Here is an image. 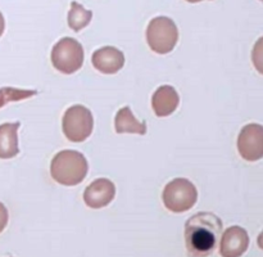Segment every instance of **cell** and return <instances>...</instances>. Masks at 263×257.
<instances>
[{
	"mask_svg": "<svg viewBox=\"0 0 263 257\" xmlns=\"http://www.w3.org/2000/svg\"><path fill=\"white\" fill-rule=\"evenodd\" d=\"M179 93L171 85L159 86L152 97V107L158 117H167L172 115L179 107Z\"/></svg>",
	"mask_w": 263,
	"mask_h": 257,
	"instance_id": "cell-11",
	"label": "cell"
},
{
	"mask_svg": "<svg viewBox=\"0 0 263 257\" xmlns=\"http://www.w3.org/2000/svg\"><path fill=\"white\" fill-rule=\"evenodd\" d=\"M89 164L82 153L77 151H62L54 156L50 163V175L57 182L74 187L86 177Z\"/></svg>",
	"mask_w": 263,
	"mask_h": 257,
	"instance_id": "cell-2",
	"label": "cell"
},
{
	"mask_svg": "<svg viewBox=\"0 0 263 257\" xmlns=\"http://www.w3.org/2000/svg\"><path fill=\"white\" fill-rule=\"evenodd\" d=\"M20 122H5L0 125V158L10 159L20 152L18 128Z\"/></svg>",
	"mask_w": 263,
	"mask_h": 257,
	"instance_id": "cell-12",
	"label": "cell"
},
{
	"mask_svg": "<svg viewBox=\"0 0 263 257\" xmlns=\"http://www.w3.org/2000/svg\"><path fill=\"white\" fill-rule=\"evenodd\" d=\"M252 62L259 74L263 75V36L256 41L252 50Z\"/></svg>",
	"mask_w": 263,
	"mask_h": 257,
	"instance_id": "cell-16",
	"label": "cell"
},
{
	"mask_svg": "<svg viewBox=\"0 0 263 257\" xmlns=\"http://www.w3.org/2000/svg\"><path fill=\"white\" fill-rule=\"evenodd\" d=\"M261 2H262V3H263V0H261Z\"/></svg>",
	"mask_w": 263,
	"mask_h": 257,
	"instance_id": "cell-21",
	"label": "cell"
},
{
	"mask_svg": "<svg viewBox=\"0 0 263 257\" xmlns=\"http://www.w3.org/2000/svg\"><path fill=\"white\" fill-rule=\"evenodd\" d=\"M91 63L102 74L113 75L123 67L125 56L115 46H103L92 53Z\"/></svg>",
	"mask_w": 263,
	"mask_h": 257,
	"instance_id": "cell-10",
	"label": "cell"
},
{
	"mask_svg": "<svg viewBox=\"0 0 263 257\" xmlns=\"http://www.w3.org/2000/svg\"><path fill=\"white\" fill-rule=\"evenodd\" d=\"M222 233V221L211 212H199L185 224V244L190 257H207L215 251Z\"/></svg>",
	"mask_w": 263,
	"mask_h": 257,
	"instance_id": "cell-1",
	"label": "cell"
},
{
	"mask_svg": "<svg viewBox=\"0 0 263 257\" xmlns=\"http://www.w3.org/2000/svg\"><path fill=\"white\" fill-rule=\"evenodd\" d=\"M238 151L246 161L256 162L263 158V126L248 123L238 138Z\"/></svg>",
	"mask_w": 263,
	"mask_h": 257,
	"instance_id": "cell-7",
	"label": "cell"
},
{
	"mask_svg": "<svg viewBox=\"0 0 263 257\" xmlns=\"http://www.w3.org/2000/svg\"><path fill=\"white\" fill-rule=\"evenodd\" d=\"M4 28H5L4 15H3V13L0 12V36H2V35H3V32H4Z\"/></svg>",
	"mask_w": 263,
	"mask_h": 257,
	"instance_id": "cell-18",
	"label": "cell"
},
{
	"mask_svg": "<svg viewBox=\"0 0 263 257\" xmlns=\"http://www.w3.org/2000/svg\"><path fill=\"white\" fill-rule=\"evenodd\" d=\"M92 18L91 10L85 9L84 5L77 2L71 3V10L68 13V26L73 31H80L86 27Z\"/></svg>",
	"mask_w": 263,
	"mask_h": 257,
	"instance_id": "cell-14",
	"label": "cell"
},
{
	"mask_svg": "<svg viewBox=\"0 0 263 257\" xmlns=\"http://www.w3.org/2000/svg\"><path fill=\"white\" fill-rule=\"evenodd\" d=\"M116 195V187L105 177L94 180L84 192V200L87 207L99 210L109 205Z\"/></svg>",
	"mask_w": 263,
	"mask_h": 257,
	"instance_id": "cell-8",
	"label": "cell"
},
{
	"mask_svg": "<svg viewBox=\"0 0 263 257\" xmlns=\"http://www.w3.org/2000/svg\"><path fill=\"white\" fill-rule=\"evenodd\" d=\"M257 243H258L259 248L263 249V230H262V233L258 235V239H257Z\"/></svg>",
	"mask_w": 263,
	"mask_h": 257,
	"instance_id": "cell-19",
	"label": "cell"
},
{
	"mask_svg": "<svg viewBox=\"0 0 263 257\" xmlns=\"http://www.w3.org/2000/svg\"><path fill=\"white\" fill-rule=\"evenodd\" d=\"M51 63L59 72L74 74L84 64V48L72 38H63L51 49Z\"/></svg>",
	"mask_w": 263,
	"mask_h": 257,
	"instance_id": "cell-5",
	"label": "cell"
},
{
	"mask_svg": "<svg viewBox=\"0 0 263 257\" xmlns=\"http://www.w3.org/2000/svg\"><path fill=\"white\" fill-rule=\"evenodd\" d=\"M37 94L36 90L26 89H14V87H3L0 89V108L9 102H18L32 98Z\"/></svg>",
	"mask_w": 263,
	"mask_h": 257,
	"instance_id": "cell-15",
	"label": "cell"
},
{
	"mask_svg": "<svg viewBox=\"0 0 263 257\" xmlns=\"http://www.w3.org/2000/svg\"><path fill=\"white\" fill-rule=\"evenodd\" d=\"M249 235L241 226H230L221 236L220 253L222 257H240L248 249Z\"/></svg>",
	"mask_w": 263,
	"mask_h": 257,
	"instance_id": "cell-9",
	"label": "cell"
},
{
	"mask_svg": "<svg viewBox=\"0 0 263 257\" xmlns=\"http://www.w3.org/2000/svg\"><path fill=\"white\" fill-rule=\"evenodd\" d=\"M186 2H189V3H199V2H203V0H186Z\"/></svg>",
	"mask_w": 263,
	"mask_h": 257,
	"instance_id": "cell-20",
	"label": "cell"
},
{
	"mask_svg": "<svg viewBox=\"0 0 263 257\" xmlns=\"http://www.w3.org/2000/svg\"><path fill=\"white\" fill-rule=\"evenodd\" d=\"M94 118L89 108L81 104H74L64 112L62 128L68 140L81 143L86 140L92 133Z\"/></svg>",
	"mask_w": 263,
	"mask_h": 257,
	"instance_id": "cell-6",
	"label": "cell"
},
{
	"mask_svg": "<svg viewBox=\"0 0 263 257\" xmlns=\"http://www.w3.org/2000/svg\"><path fill=\"white\" fill-rule=\"evenodd\" d=\"M115 127L117 134H146V122L136 120L130 107H123L118 111L115 118Z\"/></svg>",
	"mask_w": 263,
	"mask_h": 257,
	"instance_id": "cell-13",
	"label": "cell"
},
{
	"mask_svg": "<svg viewBox=\"0 0 263 257\" xmlns=\"http://www.w3.org/2000/svg\"><path fill=\"white\" fill-rule=\"evenodd\" d=\"M8 218H9V215H8V210L2 202H0V233L5 229V226L8 225Z\"/></svg>",
	"mask_w": 263,
	"mask_h": 257,
	"instance_id": "cell-17",
	"label": "cell"
},
{
	"mask_svg": "<svg viewBox=\"0 0 263 257\" xmlns=\"http://www.w3.org/2000/svg\"><path fill=\"white\" fill-rule=\"evenodd\" d=\"M146 40L149 48L157 54H167L174 50L179 40V30L168 17H156L146 28Z\"/></svg>",
	"mask_w": 263,
	"mask_h": 257,
	"instance_id": "cell-4",
	"label": "cell"
},
{
	"mask_svg": "<svg viewBox=\"0 0 263 257\" xmlns=\"http://www.w3.org/2000/svg\"><path fill=\"white\" fill-rule=\"evenodd\" d=\"M162 199L167 210L171 212H186L197 203L198 190L190 180L177 177L164 187Z\"/></svg>",
	"mask_w": 263,
	"mask_h": 257,
	"instance_id": "cell-3",
	"label": "cell"
}]
</instances>
